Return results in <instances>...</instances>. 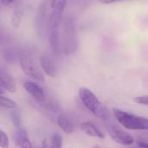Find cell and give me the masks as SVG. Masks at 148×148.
I'll return each instance as SVG.
<instances>
[{"instance_id": "6da1fadb", "label": "cell", "mask_w": 148, "mask_h": 148, "mask_svg": "<svg viewBox=\"0 0 148 148\" xmlns=\"http://www.w3.org/2000/svg\"><path fill=\"white\" fill-rule=\"evenodd\" d=\"M66 0H54L51 3L52 12L49 16L47 29L49 42L54 53H59L62 49L59 37V29L62 20V15L66 7Z\"/></svg>"}, {"instance_id": "7a4b0ae2", "label": "cell", "mask_w": 148, "mask_h": 148, "mask_svg": "<svg viewBox=\"0 0 148 148\" xmlns=\"http://www.w3.org/2000/svg\"><path fill=\"white\" fill-rule=\"evenodd\" d=\"M79 97L85 108L95 116L102 121L109 120L110 114L108 110L101 104L99 99L90 89L87 88H81L79 89Z\"/></svg>"}, {"instance_id": "3957f363", "label": "cell", "mask_w": 148, "mask_h": 148, "mask_svg": "<svg viewBox=\"0 0 148 148\" xmlns=\"http://www.w3.org/2000/svg\"><path fill=\"white\" fill-rule=\"evenodd\" d=\"M113 114L118 123L128 130H148V119L125 112L120 108H113Z\"/></svg>"}, {"instance_id": "277c9868", "label": "cell", "mask_w": 148, "mask_h": 148, "mask_svg": "<svg viewBox=\"0 0 148 148\" xmlns=\"http://www.w3.org/2000/svg\"><path fill=\"white\" fill-rule=\"evenodd\" d=\"M62 51L65 55L74 54L78 47L77 32L75 26L74 20L68 16L63 23V34H62Z\"/></svg>"}, {"instance_id": "5b68a950", "label": "cell", "mask_w": 148, "mask_h": 148, "mask_svg": "<svg viewBox=\"0 0 148 148\" xmlns=\"http://www.w3.org/2000/svg\"><path fill=\"white\" fill-rule=\"evenodd\" d=\"M19 65L22 71L29 78L43 82L45 81L44 73L42 72L41 67H39L31 55L28 53H23L19 57Z\"/></svg>"}, {"instance_id": "8992f818", "label": "cell", "mask_w": 148, "mask_h": 148, "mask_svg": "<svg viewBox=\"0 0 148 148\" xmlns=\"http://www.w3.org/2000/svg\"><path fill=\"white\" fill-rule=\"evenodd\" d=\"M105 129L111 139H113L116 143L120 145L131 146L134 142V138L128 133H127L114 123H107L105 125Z\"/></svg>"}, {"instance_id": "52a82bcc", "label": "cell", "mask_w": 148, "mask_h": 148, "mask_svg": "<svg viewBox=\"0 0 148 148\" xmlns=\"http://www.w3.org/2000/svg\"><path fill=\"white\" fill-rule=\"evenodd\" d=\"M47 5L45 2H42L38 6L36 16L34 17V28L37 36L41 38L44 36V29L46 24V15H47Z\"/></svg>"}, {"instance_id": "ba28073f", "label": "cell", "mask_w": 148, "mask_h": 148, "mask_svg": "<svg viewBox=\"0 0 148 148\" xmlns=\"http://www.w3.org/2000/svg\"><path fill=\"white\" fill-rule=\"evenodd\" d=\"M23 87L25 89V91L29 93L36 101L41 103L45 100L44 91L37 83L27 80L23 82Z\"/></svg>"}, {"instance_id": "9c48e42d", "label": "cell", "mask_w": 148, "mask_h": 148, "mask_svg": "<svg viewBox=\"0 0 148 148\" xmlns=\"http://www.w3.org/2000/svg\"><path fill=\"white\" fill-rule=\"evenodd\" d=\"M39 65L42 70V72L47 75L49 77L55 78L57 76V68L55 62L52 61L50 57L48 56H41L39 58Z\"/></svg>"}, {"instance_id": "30bf717a", "label": "cell", "mask_w": 148, "mask_h": 148, "mask_svg": "<svg viewBox=\"0 0 148 148\" xmlns=\"http://www.w3.org/2000/svg\"><path fill=\"white\" fill-rule=\"evenodd\" d=\"M0 84L2 89H5L10 94L15 93L16 90V84L13 76L3 68L0 70Z\"/></svg>"}, {"instance_id": "8fae6325", "label": "cell", "mask_w": 148, "mask_h": 148, "mask_svg": "<svg viewBox=\"0 0 148 148\" xmlns=\"http://www.w3.org/2000/svg\"><path fill=\"white\" fill-rule=\"evenodd\" d=\"M81 129L88 136L94 137V138H99V139H104L105 135L103 133L96 127V126L90 122V121H85L81 124Z\"/></svg>"}, {"instance_id": "7c38bea8", "label": "cell", "mask_w": 148, "mask_h": 148, "mask_svg": "<svg viewBox=\"0 0 148 148\" xmlns=\"http://www.w3.org/2000/svg\"><path fill=\"white\" fill-rule=\"evenodd\" d=\"M56 122H57L58 127L64 133H66L68 134H73L75 132V127L73 125V123L64 114H59L57 116Z\"/></svg>"}, {"instance_id": "4fadbf2b", "label": "cell", "mask_w": 148, "mask_h": 148, "mask_svg": "<svg viewBox=\"0 0 148 148\" xmlns=\"http://www.w3.org/2000/svg\"><path fill=\"white\" fill-rule=\"evenodd\" d=\"M23 16V10L19 8L16 9L13 11V14L11 16V20H10V24H11L12 28L19 27V25L22 23Z\"/></svg>"}, {"instance_id": "5bb4252c", "label": "cell", "mask_w": 148, "mask_h": 148, "mask_svg": "<svg viewBox=\"0 0 148 148\" xmlns=\"http://www.w3.org/2000/svg\"><path fill=\"white\" fill-rule=\"evenodd\" d=\"M0 106L3 108L14 109L16 108V103L14 101H12L7 97H4L3 95H1V96H0Z\"/></svg>"}, {"instance_id": "9a60e30c", "label": "cell", "mask_w": 148, "mask_h": 148, "mask_svg": "<svg viewBox=\"0 0 148 148\" xmlns=\"http://www.w3.org/2000/svg\"><path fill=\"white\" fill-rule=\"evenodd\" d=\"M27 134H26V131L23 128H18L16 133V135H15V142H16V145L17 147H21L22 143L27 139Z\"/></svg>"}, {"instance_id": "2e32d148", "label": "cell", "mask_w": 148, "mask_h": 148, "mask_svg": "<svg viewBox=\"0 0 148 148\" xmlns=\"http://www.w3.org/2000/svg\"><path fill=\"white\" fill-rule=\"evenodd\" d=\"M62 138L59 134H54L51 138V144L49 148H62Z\"/></svg>"}, {"instance_id": "e0dca14e", "label": "cell", "mask_w": 148, "mask_h": 148, "mask_svg": "<svg viewBox=\"0 0 148 148\" xmlns=\"http://www.w3.org/2000/svg\"><path fill=\"white\" fill-rule=\"evenodd\" d=\"M10 120H11V122L16 128H17V129L20 128L21 117H20V114L17 110H14L10 113Z\"/></svg>"}, {"instance_id": "ac0fdd59", "label": "cell", "mask_w": 148, "mask_h": 148, "mask_svg": "<svg viewBox=\"0 0 148 148\" xmlns=\"http://www.w3.org/2000/svg\"><path fill=\"white\" fill-rule=\"evenodd\" d=\"M0 147L2 148H9L10 147L9 138L3 130L0 131Z\"/></svg>"}, {"instance_id": "d6986e66", "label": "cell", "mask_w": 148, "mask_h": 148, "mask_svg": "<svg viewBox=\"0 0 148 148\" xmlns=\"http://www.w3.org/2000/svg\"><path fill=\"white\" fill-rule=\"evenodd\" d=\"M134 101L140 105L148 106V95H141L134 98Z\"/></svg>"}, {"instance_id": "ffe728a7", "label": "cell", "mask_w": 148, "mask_h": 148, "mask_svg": "<svg viewBox=\"0 0 148 148\" xmlns=\"http://www.w3.org/2000/svg\"><path fill=\"white\" fill-rule=\"evenodd\" d=\"M21 148H33V146H32V144H31V142H30V140L27 138L23 143H22V145H21Z\"/></svg>"}, {"instance_id": "44dd1931", "label": "cell", "mask_w": 148, "mask_h": 148, "mask_svg": "<svg viewBox=\"0 0 148 148\" xmlns=\"http://www.w3.org/2000/svg\"><path fill=\"white\" fill-rule=\"evenodd\" d=\"M137 145L141 148H148V141L146 140H138Z\"/></svg>"}, {"instance_id": "7402d4cb", "label": "cell", "mask_w": 148, "mask_h": 148, "mask_svg": "<svg viewBox=\"0 0 148 148\" xmlns=\"http://www.w3.org/2000/svg\"><path fill=\"white\" fill-rule=\"evenodd\" d=\"M98 1L103 4H111V3H114L121 2V1H125V0H98Z\"/></svg>"}, {"instance_id": "603a6c76", "label": "cell", "mask_w": 148, "mask_h": 148, "mask_svg": "<svg viewBox=\"0 0 148 148\" xmlns=\"http://www.w3.org/2000/svg\"><path fill=\"white\" fill-rule=\"evenodd\" d=\"M15 1L16 0H0V3L3 6H8L10 4H11L12 3H14Z\"/></svg>"}, {"instance_id": "cb8c5ba5", "label": "cell", "mask_w": 148, "mask_h": 148, "mask_svg": "<svg viewBox=\"0 0 148 148\" xmlns=\"http://www.w3.org/2000/svg\"><path fill=\"white\" fill-rule=\"evenodd\" d=\"M42 148H49V146L47 144V140H44L43 142H42Z\"/></svg>"}, {"instance_id": "d4e9b609", "label": "cell", "mask_w": 148, "mask_h": 148, "mask_svg": "<svg viewBox=\"0 0 148 148\" xmlns=\"http://www.w3.org/2000/svg\"><path fill=\"white\" fill-rule=\"evenodd\" d=\"M92 148H102L101 146H98V145H96V146H94Z\"/></svg>"}]
</instances>
